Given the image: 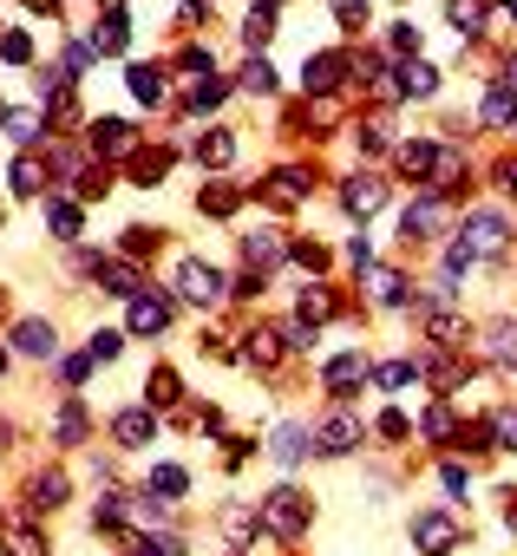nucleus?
<instances>
[{"mask_svg":"<svg viewBox=\"0 0 517 556\" xmlns=\"http://www.w3.org/2000/svg\"><path fill=\"white\" fill-rule=\"evenodd\" d=\"M255 517H263V536H269V556L276 549H302L321 523V497L302 484V478H276L255 491Z\"/></svg>","mask_w":517,"mask_h":556,"instance_id":"f257e3e1","label":"nucleus"},{"mask_svg":"<svg viewBox=\"0 0 517 556\" xmlns=\"http://www.w3.org/2000/svg\"><path fill=\"white\" fill-rule=\"evenodd\" d=\"M406 543H413V556H465L478 543V530L465 523V510H452L439 497V504H413L406 510Z\"/></svg>","mask_w":517,"mask_h":556,"instance_id":"f03ea898","label":"nucleus"},{"mask_svg":"<svg viewBox=\"0 0 517 556\" xmlns=\"http://www.w3.org/2000/svg\"><path fill=\"white\" fill-rule=\"evenodd\" d=\"M315 452H321V465L367 458V452H374V419H367L361 406H348V400H328V406L315 413Z\"/></svg>","mask_w":517,"mask_h":556,"instance_id":"7ed1b4c3","label":"nucleus"},{"mask_svg":"<svg viewBox=\"0 0 517 556\" xmlns=\"http://www.w3.org/2000/svg\"><path fill=\"white\" fill-rule=\"evenodd\" d=\"M263 458L276 465V478H302L308 465H321V452H315V413H282V419H269Z\"/></svg>","mask_w":517,"mask_h":556,"instance_id":"20e7f679","label":"nucleus"},{"mask_svg":"<svg viewBox=\"0 0 517 556\" xmlns=\"http://www.w3.org/2000/svg\"><path fill=\"white\" fill-rule=\"evenodd\" d=\"M79 491H86V484H79V471L53 452V458H34V465L21 471V491H14V497H21V504H34L40 517H60V510H73V504H79Z\"/></svg>","mask_w":517,"mask_h":556,"instance_id":"39448f33","label":"nucleus"},{"mask_svg":"<svg viewBox=\"0 0 517 556\" xmlns=\"http://www.w3.org/2000/svg\"><path fill=\"white\" fill-rule=\"evenodd\" d=\"M164 432H171V426H164V413H157L151 400H125V406L105 413V445L125 452V458H151V445H157Z\"/></svg>","mask_w":517,"mask_h":556,"instance_id":"423d86ee","label":"nucleus"},{"mask_svg":"<svg viewBox=\"0 0 517 556\" xmlns=\"http://www.w3.org/2000/svg\"><path fill=\"white\" fill-rule=\"evenodd\" d=\"M458 236L471 242V255L478 262H491V268H504L510 262V249H517V223H510V210L504 203H478V210H465L458 216Z\"/></svg>","mask_w":517,"mask_h":556,"instance_id":"0eeeda50","label":"nucleus"},{"mask_svg":"<svg viewBox=\"0 0 517 556\" xmlns=\"http://www.w3.org/2000/svg\"><path fill=\"white\" fill-rule=\"evenodd\" d=\"M171 295H177L190 315H210V308L229 302V275H223L216 262H203V255H177V262H171Z\"/></svg>","mask_w":517,"mask_h":556,"instance_id":"6e6552de","label":"nucleus"},{"mask_svg":"<svg viewBox=\"0 0 517 556\" xmlns=\"http://www.w3.org/2000/svg\"><path fill=\"white\" fill-rule=\"evenodd\" d=\"M99 432H105V419L92 413V400H86V393H60V406H53V419H47V452L79 458Z\"/></svg>","mask_w":517,"mask_h":556,"instance_id":"1a4fd4ad","label":"nucleus"},{"mask_svg":"<svg viewBox=\"0 0 517 556\" xmlns=\"http://www.w3.org/2000/svg\"><path fill=\"white\" fill-rule=\"evenodd\" d=\"M367 387H374V354H367V348H341V354H328V361L315 367V393H321V400L361 406Z\"/></svg>","mask_w":517,"mask_h":556,"instance_id":"9d476101","label":"nucleus"},{"mask_svg":"<svg viewBox=\"0 0 517 556\" xmlns=\"http://www.w3.org/2000/svg\"><path fill=\"white\" fill-rule=\"evenodd\" d=\"M53 517H40L34 504H8L0 510V556H53V530H47Z\"/></svg>","mask_w":517,"mask_h":556,"instance_id":"9b49d317","label":"nucleus"},{"mask_svg":"<svg viewBox=\"0 0 517 556\" xmlns=\"http://www.w3.org/2000/svg\"><path fill=\"white\" fill-rule=\"evenodd\" d=\"M177 308H184V302H177L171 289H151V282H144V289L125 302V334H131V341H164V334L177 328Z\"/></svg>","mask_w":517,"mask_h":556,"instance_id":"f8f14e48","label":"nucleus"},{"mask_svg":"<svg viewBox=\"0 0 517 556\" xmlns=\"http://www.w3.org/2000/svg\"><path fill=\"white\" fill-rule=\"evenodd\" d=\"M458 426H465V406H458V400H432V393H426V406H419V419H413V445L439 458V452H452V445H458Z\"/></svg>","mask_w":517,"mask_h":556,"instance_id":"ddd939ff","label":"nucleus"},{"mask_svg":"<svg viewBox=\"0 0 517 556\" xmlns=\"http://www.w3.org/2000/svg\"><path fill=\"white\" fill-rule=\"evenodd\" d=\"M426 478H432V491H439L452 510H471V504H478V465H471L465 452H439V458L426 465Z\"/></svg>","mask_w":517,"mask_h":556,"instance_id":"4468645a","label":"nucleus"},{"mask_svg":"<svg viewBox=\"0 0 517 556\" xmlns=\"http://www.w3.org/2000/svg\"><path fill=\"white\" fill-rule=\"evenodd\" d=\"M86 151H92L99 164H131V157L144 151V138H138L131 118H92V125H86Z\"/></svg>","mask_w":517,"mask_h":556,"instance_id":"2eb2a0df","label":"nucleus"},{"mask_svg":"<svg viewBox=\"0 0 517 556\" xmlns=\"http://www.w3.org/2000/svg\"><path fill=\"white\" fill-rule=\"evenodd\" d=\"M8 341H14V354H21V361H34V367H53V361L66 354V348H60V328H53L47 315H14Z\"/></svg>","mask_w":517,"mask_h":556,"instance_id":"dca6fc26","label":"nucleus"},{"mask_svg":"<svg viewBox=\"0 0 517 556\" xmlns=\"http://www.w3.org/2000/svg\"><path fill=\"white\" fill-rule=\"evenodd\" d=\"M478 354H484V367H491L497 380L517 387V315H491L484 334H478Z\"/></svg>","mask_w":517,"mask_h":556,"instance_id":"f3484780","label":"nucleus"},{"mask_svg":"<svg viewBox=\"0 0 517 556\" xmlns=\"http://www.w3.org/2000/svg\"><path fill=\"white\" fill-rule=\"evenodd\" d=\"M380 210H387V170H361V177L341 184V216H348V223L367 229Z\"/></svg>","mask_w":517,"mask_h":556,"instance_id":"a211bd4d","label":"nucleus"},{"mask_svg":"<svg viewBox=\"0 0 517 556\" xmlns=\"http://www.w3.org/2000/svg\"><path fill=\"white\" fill-rule=\"evenodd\" d=\"M419 380H426L419 348H413V354H380V361H374V393H380V400H406Z\"/></svg>","mask_w":517,"mask_h":556,"instance_id":"6ab92c4d","label":"nucleus"},{"mask_svg":"<svg viewBox=\"0 0 517 556\" xmlns=\"http://www.w3.org/2000/svg\"><path fill=\"white\" fill-rule=\"evenodd\" d=\"M73 471H79V484H86V491H112V484H131V471H125V452H112V445L99 452V439L79 452V465H73Z\"/></svg>","mask_w":517,"mask_h":556,"instance_id":"aec40b11","label":"nucleus"},{"mask_svg":"<svg viewBox=\"0 0 517 556\" xmlns=\"http://www.w3.org/2000/svg\"><path fill=\"white\" fill-rule=\"evenodd\" d=\"M8 190H14V197H27V203H47V197H53L47 151H21V157L8 164Z\"/></svg>","mask_w":517,"mask_h":556,"instance_id":"412c9836","label":"nucleus"},{"mask_svg":"<svg viewBox=\"0 0 517 556\" xmlns=\"http://www.w3.org/2000/svg\"><path fill=\"white\" fill-rule=\"evenodd\" d=\"M138 484L157 491V497H171V504H190V491H197V478H190L184 458H151V465L138 471Z\"/></svg>","mask_w":517,"mask_h":556,"instance_id":"4be33fe9","label":"nucleus"},{"mask_svg":"<svg viewBox=\"0 0 517 556\" xmlns=\"http://www.w3.org/2000/svg\"><path fill=\"white\" fill-rule=\"evenodd\" d=\"M86 40L99 47V60L131 47V8H125V0H99V21H92V34H86Z\"/></svg>","mask_w":517,"mask_h":556,"instance_id":"5701e85b","label":"nucleus"},{"mask_svg":"<svg viewBox=\"0 0 517 556\" xmlns=\"http://www.w3.org/2000/svg\"><path fill=\"white\" fill-rule=\"evenodd\" d=\"M125 92L138 99V112H164V99H171V73H164V66H144V60H131V66H125Z\"/></svg>","mask_w":517,"mask_h":556,"instance_id":"b1692460","label":"nucleus"},{"mask_svg":"<svg viewBox=\"0 0 517 556\" xmlns=\"http://www.w3.org/2000/svg\"><path fill=\"white\" fill-rule=\"evenodd\" d=\"M138 400H151V406H157V413L171 419V413H177V406L190 400V380H184V374H177V367L164 361V367H151V374H144V387H138Z\"/></svg>","mask_w":517,"mask_h":556,"instance_id":"393cba45","label":"nucleus"},{"mask_svg":"<svg viewBox=\"0 0 517 556\" xmlns=\"http://www.w3.org/2000/svg\"><path fill=\"white\" fill-rule=\"evenodd\" d=\"M295 315H308V321H348L341 315V289L328 282V275H308V282H302V295H295Z\"/></svg>","mask_w":517,"mask_h":556,"instance_id":"a878e982","label":"nucleus"},{"mask_svg":"<svg viewBox=\"0 0 517 556\" xmlns=\"http://www.w3.org/2000/svg\"><path fill=\"white\" fill-rule=\"evenodd\" d=\"M144 282H151V275H144V262H131V255H105V268H99V295H112V302H131Z\"/></svg>","mask_w":517,"mask_h":556,"instance_id":"bb28decb","label":"nucleus"},{"mask_svg":"<svg viewBox=\"0 0 517 556\" xmlns=\"http://www.w3.org/2000/svg\"><path fill=\"white\" fill-rule=\"evenodd\" d=\"M439 157H445V144H439V138H400V151H393L400 177H413V184H432Z\"/></svg>","mask_w":517,"mask_h":556,"instance_id":"cd10ccee","label":"nucleus"},{"mask_svg":"<svg viewBox=\"0 0 517 556\" xmlns=\"http://www.w3.org/2000/svg\"><path fill=\"white\" fill-rule=\"evenodd\" d=\"M406 445H413V413L400 400H387L374 413V452H406Z\"/></svg>","mask_w":517,"mask_h":556,"instance_id":"c85d7f7f","label":"nucleus"},{"mask_svg":"<svg viewBox=\"0 0 517 556\" xmlns=\"http://www.w3.org/2000/svg\"><path fill=\"white\" fill-rule=\"evenodd\" d=\"M276 21H282V8H276V0H249V14H242V53H269V40H276Z\"/></svg>","mask_w":517,"mask_h":556,"instance_id":"c756f323","label":"nucleus"},{"mask_svg":"<svg viewBox=\"0 0 517 556\" xmlns=\"http://www.w3.org/2000/svg\"><path fill=\"white\" fill-rule=\"evenodd\" d=\"M439 79H445V73H439L426 53H419V60H400V99H406V105H426V99H439Z\"/></svg>","mask_w":517,"mask_h":556,"instance_id":"7c9ffc66","label":"nucleus"},{"mask_svg":"<svg viewBox=\"0 0 517 556\" xmlns=\"http://www.w3.org/2000/svg\"><path fill=\"white\" fill-rule=\"evenodd\" d=\"M216 452H223V478H229V484H242V478H249V465L263 458V432H229Z\"/></svg>","mask_w":517,"mask_h":556,"instance_id":"2f4dec72","label":"nucleus"},{"mask_svg":"<svg viewBox=\"0 0 517 556\" xmlns=\"http://www.w3.org/2000/svg\"><path fill=\"white\" fill-rule=\"evenodd\" d=\"M223 99H229V79H197L190 92H184V125H203V118H216L223 112Z\"/></svg>","mask_w":517,"mask_h":556,"instance_id":"473e14b6","label":"nucleus"},{"mask_svg":"<svg viewBox=\"0 0 517 556\" xmlns=\"http://www.w3.org/2000/svg\"><path fill=\"white\" fill-rule=\"evenodd\" d=\"M236 203H242V184H229V170H223V177H210V184L197 190V216H210V223H229V216H236Z\"/></svg>","mask_w":517,"mask_h":556,"instance_id":"72a5a7b5","label":"nucleus"},{"mask_svg":"<svg viewBox=\"0 0 517 556\" xmlns=\"http://www.w3.org/2000/svg\"><path fill=\"white\" fill-rule=\"evenodd\" d=\"M40 216H47V229H53L60 242H79V236H86V203H79V197H47Z\"/></svg>","mask_w":517,"mask_h":556,"instance_id":"f704fd0d","label":"nucleus"},{"mask_svg":"<svg viewBox=\"0 0 517 556\" xmlns=\"http://www.w3.org/2000/svg\"><path fill=\"white\" fill-rule=\"evenodd\" d=\"M47 374H53V387H60V393H86V387H92V374H105V367H99L86 348H73V354H60Z\"/></svg>","mask_w":517,"mask_h":556,"instance_id":"c9c22d12","label":"nucleus"},{"mask_svg":"<svg viewBox=\"0 0 517 556\" xmlns=\"http://www.w3.org/2000/svg\"><path fill=\"white\" fill-rule=\"evenodd\" d=\"M478 125H484V131H517V92H510L504 79H491V86H484Z\"/></svg>","mask_w":517,"mask_h":556,"instance_id":"e433bc0d","label":"nucleus"},{"mask_svg":"<svg viewBox=\"0 0 517 556\" xmlns=\"http://www.w3.org/2000/svg\"><path fill=\"white\" fill-rule=\"evenodd\" d=\"M190 164H203L210 177H223V170L236 164V131H203V138L190 144Z\"/></svg>","mask_w":517,"mask_h":556,"instance_id":"4c0bfd02","label":"nucleus"},{"mask_svg":"<svg viewBox=\"0 0 517 556\" xmlns=\"http://www.w3.org/2000/svg\"><path fill=\"white\" fill-rule=\"evenodd\" d=\"M289 268H302V275H328L335 255H328V242H315V236H289Z\"/></svg>","mask_w":517,"mask_h":556,"instance_id":"58836bf2","label":"nucleus"},{"mask_svg":"<svg viewBox=\"0 0 517 556\" xmlns=\"http://www.w3.org/2000/svg\"><path fill=\"white\" fill-rule=\"evenodd\" d=\"M125 177H131L138 190H157V184L171 177V151H138V157L125 164Z\"/></svg>","mask_w":517,"mask_h":556,"instance_id":"ea45409f","label":"nucleus"},{"mask_svg":"<svg viewBox=\"0 0 517 556\" xmlns=\"http://www.w3.org/2000/svg\"><path fill=\"white\" fill-rule=\"evenodd\" d=\"M236 86H242V92H255V99H276V66H269L263 53H249V60H242V73H236Z\"/></svg>","mask_w":517,"mask_h":556,"instance_id":"a19ab883","label":"nucleus"},{"mask_svg":"<svg viewBox=\"0 0 517 556\" xmlns=\"http://www.w3.org/2000/svg\"><path fill=\"white\" fill-rule=\"evenodd\" d=\"M125 348H131V334H125V328H92V341H86V354H92L99 367H118V361H125Z\"/></svg>","mask_w":517,"mask_h":556,"instance_id":"79ce46f5","label":"nucleus"},{"mask_svg":"<svg viewBox=\"0 0 517 556\" xmlns=\"http://www.w3.org/2000/svg\"><path fill=\"white\" fill-rule=\"evenodd\" d=\"M484 14H491V0H445V21H452V27H458L465 40H471V34L484 27Z\"/></svg>","mask_w":517,"mask_h":556,"instance_id":"37998d69","label":"nucleus"},{"mask_svg":"<svg viewBox=\"0 0 517 556\" xmlns=\"http://www.w3.org/2000/svg\"><path fill=\"white\" fill-rule=\"evenodd\" d=\"M171 66H177V73H184V79H197V73H203V79H210V73H216V53H210V47H203V40H184V47H177V60H171Z\"/></svg>","mask_w":517,"mask_h":556,"instance_id":"c03bdc74","label":"nucleus"},{"mask_svg":"<svg viewBox=\"0 0 517 556\" xmlns=\"http://www.w3.org/2000/svg\"><path fill=\"white\" fill-rule=\"evenodd\" d=\"M491 439H497V458H510V452H517V400L491 406Z\"/></svg>","mask_w":517,"mask_h":556,"instance_id":"a18cd8bd","label":"nucleus"},{"mask_svg":"<svg viewBox=\"0 0 517 556\" xmlns=\"http://www.w3.org/2000/svg\"><path fill=\"white\" fill-rule=\"evenodd\" d=\"M328 14H335V27H341V34H367V21H374L367 0H328Z\"/></svg>","mask_w":517,"mask_h":556,"instance_id":"49530a36","label":"nucleus"},{"mask_svg":"<svg viewBox=\"0 0 517 556\" xmlns=\"http://www.w3.org/2000/svg\"><path fill=\"white\" fill-rule=\"evenodd\" d=\"M491 504H497V523H504V536L517 543V478H497V484H491Z\"/></svg>","mask_w":517,"mask_h":556,"instance_id":"de8ad7c7","label":"nucleus"},{"mask_svg":"<svg viewBox=\"0 0 517 556\" xmlns=\"http://www.w3.org/2000/svg\"><path fill=\"white\" fill-rule=\"evenodd\" d=\"M0 60H8V66H34V34L0 27Z\"/></svg>","mask_w":517,"mask_h":556,"instance_id":"09e8293b","label":"nucleus"},{"mask_svg":"<svg viewBox=\"0 0 517 556\" xmlns=\"http://www.w3.org/2000/svg\"><path fill=\"white\" fill-rule=\"evenodd\" d=\"M374 262H380V249H374L367 236H354V242H348V268H354V275H367Z\"/></svg>","mask_w":517,"mask_h":556,"instance_id":"8fccbe9b","label":"nucleus"},{"mask_svg":"<svg viewBox=\"0 0 517 556\" xmlns=\"http://www.w3.org/2000/svg\"><path fill=\"white\" fill-rule=\"evenodd\" d=\"M177 21H184V27H197V21H210V0H177Z\"/></svg>","mask_w":517,"mask_h":556,"instance_id":"3c124183","label":"nucleus"},{"mask_svg":"<svg viewBox=\"0 0 517 556\" xmlns=\"http://www.w3.org/2000/svg\"><path fill=\"white\" fill-rule=\"evenodd\" d=\"M21 452V432H14V413H0V458Z\"/></svg>","mask_w":517,"mask_h":556,"instance_id":"603ef678","label":"nucleus"},{"mask_svg":"<svg viewBox=\"0 0 517 556\" xmlns=\"http://www.w3.org/2000/svg\"><path fill=\"white\" fill-rule=\"evenodd\" d=\"M14 361H21V354H14V341H0V380H14Z\"/></svg>","mask_w":517,"mask_h":556,"instance_id":"864d4df0","label":"nucleus"},{"mask_svg":"<svg viewBox=\"0 0 517 556\" xmlns=\"http://www.w3.org/2000/svg\"><path fill=\"white\" fill-rule=\"evenodd\" d=\"M21 8H27V14H47V21H53V14H60V0H21Z\"/></svg>","mask_w":517,"mask_h":556,"instance_id":"5fc2aeb1","label":"nucleus"},{"mask_svg":"<svg viewBox=\"0 0 517 556\" xmlns=\"http://www.w3.org/2000/svg\"><path fill=\"white\" fill-rule=\"evenodd\" d=\"M276 556H308V543H302V549H276Z\"/></svg>","mask_w":517,"mask_h":556,"instance_id":"6e6d98bb","label":"nucleus"},{"mask_svg":"<svg viewBox=\"0 0 517 556\" xmlns=\"http://www.w3.org/2000/svg\"><path fill=\"white\" fill-rule=\"evenodd\" d=\"M0 223H8V203H0Z\"/></svg>","mask_w":517,"mask_h":556,"instance_id":"4d7b16f0","label":"nucleus"},{"mask_svg":"<svg viewBox=\"0 0 517 556\" xmlns=\"http://www.w3.org/2000/svg\"><path fill=\"white\" fill-rule=\"evenodd\" d=\"M0 315H8V295H0Z\"/></svg>","mask_w":517,"mask_h":556,"instance_id":"13d9d810","label":"nucleus"},{"mask_svg":"<svg viewBox=\"0 0 517 556\" xmlns=\"http://www.w3.org/2000/svg\"><path fill=\"white\" fill-rule=\"evenodd\" d=\"M0 112H8V99H0Z\"/></svg>","mask_w":517,"mask_h":556,"instance_id":"bf43d9fd","label":"nucleus"}]
</instances>
